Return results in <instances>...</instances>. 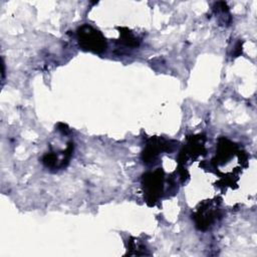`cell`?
<instances>
[{"instance_id": "cell-2", "label": "cell", "mask_w": 257, "mask_h": 257, "mask_svg": "<svg viewBox=\"0 0 257 257\" xmlns=\"http://www.w3.org/2000/svg\"><path fill=\"white\" fill-rule=\"evenodd\" d=\"M159 174V170L154 172V173H150L148 175H146V177L144 176V186L147 190V193L150 194V198L152 200H154L157 195L159 194V192L162 190V177Z\"/></svg>"}, {"instance_id": "cell-1", "label": "cell", "mask_w": 257, "mask_h": 257, "mask_svg": "<svg viewBox=\"0 0 257 257\" xmlns=\"http://www.w3.org/2000/svg\"><path fill=\"white\" fill-rule=\"evenodd\" d=\"M79 46L95 53L102 52L106 48V42L102 34L89 25H83L77 30Z\"/></svg>"}]
</instances>
